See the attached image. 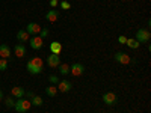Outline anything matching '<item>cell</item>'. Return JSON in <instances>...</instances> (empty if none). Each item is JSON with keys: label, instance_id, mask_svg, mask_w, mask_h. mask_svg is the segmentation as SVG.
<instances>
[{"label": "cell", "instance_id": "6da1fadb", "mask_svg": "<svg viewBox=\"0 0 151 113\" xmlns=\"http://www.w3.org/2000/svg\"><path fill=\"white\" fill-rule=\"evenodd\" d=\"M27 71L33 75H38V74H41L42 72V68H44V60L41 57H33L27 62Z\"/></svg>", "mask_w": 151, "mask_h": 113}, {"label": "cell", "instance_id": "7a4b0ae2", "mask_svg": "<svg viewBox=\"0 0 151 113\" xmlns=\"http://www.w3.org/2000/svg\"><path fill=\"white\" fill-rule=\"evenodd\" d=\"M30 107H32L30 101L29 99H24V98H18V101H15V106H14V109L18 113H26V112H29Z\"/></svg>", "mask_w": 151, "mask_h": 113}, {"label": "cell", "instance_id": "3957f363", "mask_svg": "<svg viewBox=\"0 0 151 113\" xmlns=\"http://www.w3.org/2000/svg\"><path fill=\"white\" fill-rule=\"evenodd\" d=\"M150 38H151V33L148 29H139L136 32V41L139 42V44H145L150 41Z\"/></svg>", "mask_w": 151, "mask_h": 113}, {"label": "cell", "instance_id": "277c9868", "mask_svg": "<svg viewBox=\"0 0 151 113\" xmlns=\"http://www.w3.org/2000/svg\"><path fill=\"white\" fill-rule=\"evenodd\" d=\"M85 72V67L82 64H79V62H76V64H73L70 67V74L74 75V77H79V75H82Z\"/></svg>", "mask_w": 151, "mask_h": 113}, {"label": "cell", "instance_id": "5b68a950", "mask_svg": "<svg viewBox=\"0 0 151 113\" xmlns=\"http://www.w3.org/2000/svg\"><path fill=\"white\" fill-rule=\"evenodd\" d=\"M45 62H47V65L50 67V68H58L59 65H60V57L58 56V54H50V56H47V59H45Z\"/></svg>", "mask_w": 151, "mask_h": 113}, {"label": "cell", "instance_id": "8992f818", "mask_svg": "<svg viewBox=\"0 0 151 113\" xmlns=\"http://www.w3.org/2000/svg\"><path fill=\"white\" fill-rule=\"evenodd\" d=\"M29 42H30V47L33 50H41L42 48V44H44V39H42L41 36L35 35V36H32L30 39H29Z\"/></svg>", "mask_w": 151, "mask_h": 113}, {"label": "cell", "instance_id": "52a82bcc", "mask_svg": "<svg viewBox=\"0 0 151 113\" xmlns=\"http://www.w3.org/2000/svg\"><path fill=\"white\" fill-rule=\"evenodd\" d=\"M115 60L118 62V64H121V65H129L130 62H132L130 56H129V54H125V53H122V51L115 53Z\"/></svg>", "mask_w": 151, "mask_h": 113}, {"label": "cell", "instance_id": "ba28073f", "mask_svg": "<svg viewBox=\"0 0 151 113\" xmlns=\"http://www.w3.org/2000/svg\"><path fill=\"white\" fill-rule=\"evenodd\" d=\"M71 87H73V84L68 80H59V83H58V91L59 92H70Z\"/></svg>", "mask_w": 151, "mask_h": 113}, {"label": "cell", "instance_id": "9c48e42d", "mask_svg": "<svg viewBox=\"0 0 151 113\" xmlns=\"http://www.w3.org/2000/svg\"><path fill=\"white\" fill-rule=\"evenodd\" d=\"M103 101H104L107 106L115 104V103H116V94H113V92H106V94L103 95Z\"/></svg>", "mask_w": 151, "mask_h": 113}, {"label": "cell", "instance_id": "30bf717a", "mask_svg": "<svg viewBox=\"0 0 151 113\" xmlns=\"http://www.w3.org/2000/svg\"><path fill=\"white\" fill-rule=\"evenodd\" d=\"M26 32L29 33V35H38L41 32V27H40V24H36V23H29L27 24V27H26Z\"/></svg>", "mask_w": 151, "mask_h": 113}, {"label": "cell", "instance_id": "8fae6325", "mask_svg": "<svg viewBox=\"0 0 151 113\" xmlns=\"http://www.w3.org/2000/svg\"><path fill=\"white\" fill-rule=\"evenodd\" d=\"M58 18H59V12L56 11V9H50L47 14H45V20L47 21H50V23H55V21H58Z\"/></svg>", "mask_w": 151, "mask_h": 113}, {"label": "cell", "instance_id": "7c38bea8", "mask_svg": "<svg viewBox=\"0 0 151 113\" xmlns=\"http://www.w3.org/2000/svg\"><path fill=\"white\" fill-rule=\"evenodd\" d=\"M24 94H26V91H24L21 86H14V87L11 89V95L15 97V98H23Z\"/></svg>", "mask_w": 151, "mask_h": 113}, {"label": "cell", "instance_id": "4fadbf2b", "mask_svg": "<svg viewBox=\"0 0 151 113\" xmlns=\"http://www.w3.org/2000/svg\"><path fill=\"white\" fill-rule=\"evenodd\" d=\"M14 53H15L17 57H24V56H26V47H24L21 42H18L14 47Z\"/></svg>", "mask_w": 151, "mask_h": 113}, {"label": "cell", "instance_id": "5bb4252c", "mask_svg": "<svg viewBox=\"0 0 151 113\" xmlns=\"http://www.w3.org/2000/svg\"><path fill=\"white\" fill-rule=\"evenodd\" d=\"M30 35L26 32V30H18V33H17V39H18V42H21V44H24V42H27L30 38H29Z\"/></svg>", "mask_w": 151, "mask_h": 113}, {"label": "cell", "instance_id": "9a60e30c", "mask_svg": "<svg viewBox=\"0 0 151 113\" xmlns=\"http://www.w3.org/2000/svg\"><path fill=\"white\" fill-rule=\"evenodd\" d=\"M0 57H2V59L11 57V48H9V45H6V44L0 45Z\"/></svg>", "mask_w": 151, "mask_h": 113}, {"label": "cell", "instance_id": "2e32d148", "mask_svg": "<svg viewBox=\"0 0 151 113\" xmlns=\"http://www.w3.org/2000/svg\"><path fill=\"white\" fill-rule=\"evenodd\" d=\"M50 51H52L53 54H60V51H62V44L60 42H58V41H53L52 44H50Z\"/></svg>", "mask_w": 151, "mask_h": 113}, {"label": "cell", "instance_id": "e0dca14e", "mask_svg": "<svg viewBox=\"0 0 151 113\" xmlns=\"http://www.w3.org/2000/svg\"><path fill=\"white\" fill-rule=\"evenodd\" d=\"M125 44H127V47H130L132 50H137L139 48V42H137L136 39H132V38H127V41H125Z\"/></svg>", "mask_w": 151, "mask_h": 113}, {"label": "cell", "instance_id": "ac0fdd59", "mask_svg": "<svg viewBox=\"0 0 151 113\" xmlns=\"http://www.w3.org/2000/svg\"><path fill=\"white\" fill-rule=\"evenodd\" d=\"M30 104L32 106H42V98L41 97H38V95H33L32 98H30Z\"/></svg>", "mask_w": 151, "mask_h": 113}, {"label": "cell", "instance_id": "d6986e66", "mask_svg": "<svg viewBox=\"0 0 151 113\" xmlns=\"http://www.w3.org/2000/svg\"><path fill=\"white\" fill-rule=\"evenodd\" d=\"M58 69H59V72H60L62 75L70 74V65H67V64H60V65L58 67Z\"/></svg>", "mask_w": 151, "mask_h": 113}, {"label": "cell", "instance_id": "ffe728a7", "mask_svg": "<svg viewBox=\"0 0 151 113\" xmlns=\"http://www.w3.org/2000/svg\"><path fill=\"white\" fill-rule=\"evenodd\" d=\"M45 94H47L48 97H55V95L58 94V87H55V86H48V87H45Z\"/></svg>", "mask_w": 151, "mask_h": 113}, {"label": "cell", "instance_id": "44dd1931", "mask_svg": "<svg viewBox=\"0 0 151 113\" xmlns=\"http://www.w3.org/2000/svg\"><path fill=\"white\" fill-rule=\"evenodd\" d=\"M8 65H9L8 59H2V57H0V71H6L8 69Z\"/></svg>", "mask_w": 151, "mask_h": 113}, {"label": "cell", "instance_id": "7402d4cb", "mask_svg": "<svg viewBox=\"0 0 151 113\" xmlns=\"http://www.w3.org/2000/svg\"><path fill=\"white\" fill-rule=\"evenodd\" d=\"M5 104H6V107H8V109H12V107L15 106V101H14V98H12V97H8V98L5 99Z\"/></svg>", "mask_w": 151, "mask_h": 113}, {"label": "cell", "instance_id": "603a6c76", "mask_svg": "<svg viewBox=\"0 0 151 113\" xmlns=\"http://www.w3.org/2000/svg\"><path fill=\"white\" fill-rule=\"evenodd\" d=\"M48 82L52 83V84H58V83H59V79H58V75L52 74V75H50V77H48Z\"/></svg>", "mask_w": 151, "mask_h": 113}, {"label": "cell", "instance_id": "cb8c5ba5", "mask_svg": "<svg viewBox=\"0 0 151 113\" xmlns=\"http://www.w3.org/2000/svg\"><path fill=\"white\" fill-rule=\"evenodd\" d=\"M40 36L42 38V39H44V38H47L48 36V29L45 27V29H41V32H40Z\"/></svg>", "mask_w": 151, "mask_h": 113}, {"label": "cell", "instance_id": "d4e9b609", "mask_svg": "<svg viewBox=\"0 0 151 113\" xmlns=\"http://www.w3.org/2000/svg\"><path fill=\"white\" fill-rule=\"evenodd\" d=\"M60 8H62V9H70L71 5H70L68 2H65V0H62V2H60Z\"/></svg>", "mask_w": 151, "mask_h": 113}, {"label": "cell", "instance_id": "484cf974", "mask_svg": "<svg viewBox=\"0 0 151 113\" xmlns=\"http://www.w3.org/2000/svg\"><path fill=\"white\" fill-rule=\"evenodd\" d=\"M125 41H127V38H125V36H122V35L118 38V42H119V44H125Z\"/></svg>", "mask_w": 151, "mask_h": 113}, {"label": "cell", "instance_id": "4316f807", "mask_svg": "<svg viewBox=\"0 0 151 113\" xmlns=\"http://www.w3.org/2000/svg\"><path fill=\"white\" fill-rule=\"evenodd\" d=\"M58 2H59V0H50V6L56 8V6H58Z\"/></svg>", "mask_w": 151, "mask_h": 113}, {"label": "cell", "instance_id": "83f0119b", "mask_svg": "<svg viewBox=\"0 0 151 113\" xmlns=\"http://www.w3.org/2000/svg\"><path fill=\"white\" fill-rule=\"evenodd\" d=\"M24 95H26L27 98H32V97H33V92H26V94H24Z\"/></svg>", "mask_w": 151, "mask_h": 113}, {"label": "cell", "instance_id": "f1b7e54d", "mask_svg": "<svg viewBox=\"0 0 151 113\" xmlns=\"http://www.w3.org/2000/svg\"><path fill=\"white\" fill-rule=\"evenodd\" d=\"M2 99H3V92L0 91V101H2Z\"/></svg>", "mask_w": 151, "mask_h": 113}]
</instances>
